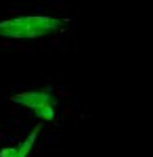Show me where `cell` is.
<instances>
[{
	"label": "cell",
	"instance_id": "obj_1",
	"mask_svg": "<svg viewBox=\"0 0 153 157\" xmlns=\"http://www.w3.org/2000/svg\"><path fill=\"white\" fill-rule=\"evenodd\" d=\"M0 36L11 38V40H34V38H40L34 29H29L19 17L0 21Z\"/></svg>",
	"mask_w": 153,
	"mask_h": 157
},
{
	"label": "cell",
	"instance_id": "obj_2",
	"mask_svg": "<svg viewBox=\"0 0 153 157\" xmlns=\"http://www.w3.org/2000/svg\"><path fill=\"white\" fill-rule=\"evenodd\" d=\"M21 21H23L29 29H34L38 36H46L50 32H55V29H59L63 21L57 19V17H42V15H23V17H19Z\"/></svg>",
	"mask_w": 153,
	"mask_h": 157
},
{
	"label": "cell",
	"instance_id": "obj_3",
	"mask_svg": "<svg viewBox=\"0 0 153 157\" xmlns=\"http://www.w3.org/2000/svg\"><path fill=\"white\" fill-rule=\"evenodd\" d=\"M13 103H19L27 109H36L42 105H55V97L48 90H36V92H21V94H13Z\"/></svg>",
	"mask_w": 153,
	"mask_h": 157
},
{
	"label": "cell",
	"instance_id": "obj_4",
	"mask_svg": "<svg viewBox=\"0 0 153 157\" xmlns=\"http://www.w3.org/2000/svg\"><path fill=\"white\" fill-rule=\"evenodd\" d=\"M38 132H40V128H34V130H32V134H29L23 143L17 147V153H15V157H27V155H29V151H32V147H34V143H36V136H38Z\"/></svg>",
	"mask_w": 153,
	"mask_h": 157
},
{
	"label": "cell",
	"instance_id": "obj_5",
	"mask_svg": "<svg viewBox=\"0 0 153 157\" xmlns=\"http://www.w3.org/2000/svg\"><path fill=\"white\" fill-rule=\"evenodd\" d=\"M34 111L36 117H40V120H46V121H53L57 117V111H55V105H42V107H36L32 109Z\"/></svg>",
	"mask_w": 153,
	"mask_h": 157
},
{
	"label": "cell",
	"instance_id": "obj_6",
	"mask_svg": "<svg viewBox=\"0 0 153 157\" xmlns=\"http://www.w3.org/2000/svg\"><path fill=\"white\" fill-rule=\"evenodd\" d=\"M15 153H17V147H9L0 151V157H15Z\"/></svg>",
	"mask_w": 153,
	"mask_h": 157
}]
</instances>
